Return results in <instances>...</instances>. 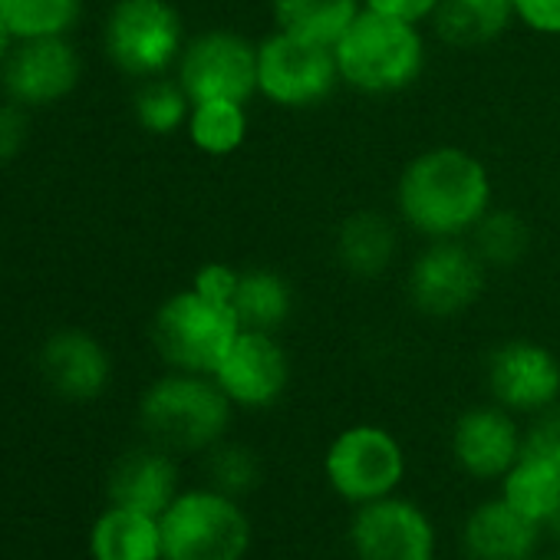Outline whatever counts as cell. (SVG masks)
Returning <instances> with one entry per match:
<instances>
[{
	"label": "cell",
	"instance_id": "6da1fadb",
	"mask_svg": "<svg viewBox=\"0 0 560 560\" xmlns=\"http://www.w3.org/2000/svg\"><path fill=\"white\" fill-rule=\"evenodd\" d=\"M399 218L422 237H465L491 211V175L458 145L419 152L396 185Z\"/></svg>",
	"mask_w": 560,
	"mask_h": 560
},
{
	"label": "cell",
	"instance_id": "7a4b0ae2",
	"mask_svg": "<svg viewBox=\"0 0 560 560\" xmlns=\"http://www.w3.org/2000/svg\"><path fill=\"white\" fill-rule=\"evenodd\" d=\"M340 80L370 96L409 90L425 70V37L419 24L360 11L347 34L334 44Z\"/></svg>",
	"mask_w": 560,
	"mask_h": 560
},
{
	"label": "cell",
	"instance_id": "3957f363",
	"mask_svg": "<svg viewBox=\"0 0 560 560\" xmlns=\"http://www.w3.org/2000/svg\"><path fill=\"white\" fill-rule=\"evenodd\" d=\"M139 419L159 448L205 452L221 442L231 422V399L221 393L214 376L172 373L145 389Z\"/></svg>",
	"mask_w": 560,
	"mask_h": 560
},
{
	"label": "cell",
	"instance_id": "277c9868",
	"mask_svg": "<svg viewBox=\"0 0 560 560\" xmlns=\"http://www.w3.org/2000/svg\"><path fill=\"white\" fill-rule=\"evenodd\" d=\"M159 524L165 560H244L250 547V524L237 498L214 488L182 491Z\"/></svg>",
	"mask_w": 560,
	"mask_h": 560
},
{
	"label": "cell",
	"instance_id": "5b68a950",
	"mask_svg": "<svg viewBox=\"0 0 560 560\" xmlns=\"http://www.w3.org/2000/svg\"><path fill=\"white\" fill-rule=\"evenodd\" d=\"M237 334L241 324L234 311L201 298L195 288L172 294L152 320V343L159 357L178 373L214 376Z\"/></svg>",
	"mask_w": 560,
	"mask_h": 560
},
{
	"label": "cell",
	"instance_id": "8992f818",
	"mask_svg": "<svg viewBox=\"0 0 560 560\" xmlns=\"http://www.w3.org/2000/svg\"><path fill=\"white\" fill-rule=\"evenodd\" d=\"M340 83L337 54L327 44L273 31L257 44V93L284 109H311Z\"/></svg>",
	"mask_w": 560,
	"mask_h": 560
},
{
	"label": "cell",
	"instance_id": "52a82bcc",
	"mask_svg": "<svg viewBox=\"0 0 560 560\" xmlns=\"http://www.w3.org/2000/svg\"><path fill=\"white\" fill-rule=\"evenodd\" d=\"M182 50V18L168 0H119L106 18V54L129 77L155 80Z\"/></svg>",
	"mask_w": 560,
	"mask_h": 560
},
{
	"label": "cell",
	"instance_id": "ba28073f",
	"mask_svg": "<svg viewBox=\"0 0 560 560\" xmlns=\"http://www.w3.org/2000/svg\"><path fill=\"white\" fill-rule=\"evenodd\" d=\"M324 471L330 488L353 504L389 498L406 478V452L399 439L383 425H350L343 429L327 455Z\"/></svg>",
	"mask_w": 560,
	"mask_h": 560
},
{
	"label": "cell",
	"instance_id": "9c48e42d",
	"mask_svg": "<svg viewBox=\"0 0 560 560\" xmlns=\"http://www.w3.org/2000/svg\"><path fill=\"white\" fill-rule=\"evenodd\" d=\"M485 260L458 237L429 241L406 277V294L416 314L448 320L465 314L485 291Z\"/></svg>",
	"mask_w": 560,
	"mask_h": 560
},
{
	"label": "cell",
	"instance_id": "30bf717a",
	"mask_svg": "<svg viewBox=\"0 0 560 560\" xmlns=\"http://www.w3.org/2000/svg\"><path fill=\"white\" fill-rule=\"evenodd\" d=\"M178 83L191 103H247L257 93V47L234 31L198 34L178 57Z\"/></svg>",
	"mask_w": 560,
	"mask_h": 560
},
{
	"label": "cell",
	"instance_id": "8fae6325",
	"mask_svg": "<svg viewBox=\"0 0 560 560\" xmlns=\"http://www.w3.org/2000/svg\"><path fill=\"white\" fill-rule=\"evenodd\" d=\"M350 544L357 560H425L435 550V527L419 504L389 494L360 504Z\"/></svg>",
	"mask_w": 560,
	"mask_h": 560
},
{
	"label": "cell",
	"instance_id": "7c38bea8",
	"mask_svg": "<svg viewBox=\"0 0 560 560\" xmlns=\"http://www.w3.org/2000/svg\"><path fill=\"white\" fill-rule=\"evenodd\" d=\"M488 393L508 412H544L560 399V360L534 340H508L488 357Z\"/></svg>",
	"mask_w": 560,
	"mask_h": 560
},
{
	"label": "cell",
	"instance_id": "4fadbf2b",
	"mask_svg": "<svg viewBox=\"0 0 560 560\" xmlns=\"http://www.w3.org/2000/svg\"><path fill=\"white\" fill-rule=\"evenodd\" d=\"M214 383L231 399V406L267 409L284 396L291 383V360L273 334L241 330L214 370Z\"/></svg>",
	"mask_w": 560,
	"mask_h": 560
},
{
	"label": "cell",
	"instance_id": "5bb4252c",
	"mask_svg": "<svg viewBox=\"0 0 560 560\" xmlns=\"http://www.w3.org/2000/svg\"><path fill=\"white\" fill-rule=\"evenodd\" d=\"M80 83V57L63 37L21 40L4 60V90L21 106H50Z\"/></svg>",
	"mask_w": 560,
	"mask_h": 560
},
{
	"label": "cell",
	"instance_id": "9a60e30c",
	"mask_svg": "<svg viewBox=\"0 0 560 560\" xmlns=\"http://www.w3.org/2000/svg\"><path fill=\"white\" fill-rule=\"evenodd\" d=\"M521 452H524V439L504 406H498V402L475 406L455 419L452 455L465 475H471L478 481L504 478Z\"/></svg>",
	"mask_w": 560,
	"mask_h": 560
},
{
	"label": "cell",
	"instance_id": "2e32d148",
	"mask_svg": "<svg viewBox=\"0 0 560 560\" xmlns=\"http://www.w3.org/2000/svg\"><path fill=\"white\" fill-rule=\"evenodd\" d=\"M40 370L50 389L70 402L100 399L109 386L113 363L106 347L83 330H60L40 350Z\"/></svg>",
	"mask_w": 560,
	"mask_h": 560
},
{
	"label": "cell",
	"instance_id": "e0dca14e",
	"mask_svg": "<svg viewBox=\"0 0 560 560\" xmlns=\"http://www.w3.org/2000/svg\"><path fill=\"white\" fill-rule=\"evenodd\" d=\"M178 498V468L165 448H136L109 475V504L162 517Z\"/></svg>",
	"mask_w": 560,
	"mask_h": 560
},
{
	"label": "cell",
	"instance_id": "ac0fdd59",
	"mask_svg": "<svg viewBox=\"0 0 560 560\" xmlns=\"http://www.w3.org/2000/svg\"><path fill=\"white\" fill-rule=\"evenodd\" d=\"M537 524L517 514L504 498L478 504L462 527L465 560H530Z\"/></svg>",
	"mask_w": 560,
	"mask_h": 560
},
{
	"label": "cell",
	"instance_id": "d6986e66",
	"mask_svg": "<svg viewBox=\"0 0 560 560\" xmlns=\"http://www.w3.org/2000/svg\"><path fill=\"white\" fill-rule=\"evenodd\" d=\"M334 250L347 273L383 277L399 257V231L389 214L363 208L340 221Z\"/></svg>",
	"mask_w": 560,
	"mask_h": 560
},
{
	"label": "cell",
	"instance_id": "ffe728a7",
	"mask_svg": "<svg viewBox=\"0 0 560 560\" xmlns=\"http://www.w3.org/2000/svg\"><path fill=\"white\" fill-rule=\"evenodd\" d=\"M501 498L537 527L550 524L560 514V465L540 452L524 448L501 478Z\"/></svg>",
	"mask_w": 560,
	"mask_h": 560
},
{
	"label": "cell",
	"instance_id": "44dd1931",
	"mask_svg": "<svg viewBox=\"0 0 560 560\" xmlns=\"http://www.w3.org/2000/svg\"><path fill=\"white\" fill-rule=\"evenodd\" d=\"M93 560H165L162 557V524L152 514L109 504L90 534Z\"/></svg>",
	"mask_w": 560,
	"mask_h": 560
},
{
	"label": "cell",
	"instance_id": "7402d4cb",
	"mask_svg": "<svg viewBox=\"0 0 560 560\" xmlns=\"http://www.w3.org/2000/svg\"><path fill=\"white\" fill-rule=\"evenodd\" d=\"M231 311L241 330L277 334L294 314V288L270 267H247L237 277Z\"/></svg>",
	"mask_w": 560,
	"mask_h": 560
},
{
	"label": "cell",
	"instance_id": "603a6c76",
	"mask_svg": "<svg viewBox=\"0 0 560 560\" xmlns=\"http://www.w3.org/2000/svg\"><path fill=\"white\" fill-rule=\"evenodd\" d=\"M514 21V0H439L435 34L452 47H485Z\"/></svg>",
	"mask_w": 560,
	"mask_h": 560
},
{
	"label": "cell",
	"instance_id": "cb8c5ba5",
	"mask_svg": "<svg viewBox=\"0 0 560 560\" xmlns=\"http://www.w3.org/2000/svg\"><path fill=\"white\" fill-rule=\"evenodd\" d=\"M363 11V0H270L277 31L334 47Z\"/></svg>",
	"mask_w": 560,
	"mask_h": 560
},
{
	"label": "cell",
	"instance_id": "d4e9b609",
	"mask_svg": "<svg viewBox=\"0 0 560 560\" xmlns=\"http://www.w3.org/2000/svg\"><path fill=\"white\" fill-rule=\"evenodd\" d=\"M188 139L205 155H231L247 139V113L244 103L234 100H205L191 106L188 116Z\"/></svg>",
	"mask_w": 560,
	"mask_h": 560
},
{
	"label": "cell",
	"instance_id": "484cf974",
	"mask_svg": "<svg viewBox=\"0 0 560 560\" xmlns=\"http://www.w3.org/2000/svg\"><path fill=\"white\" fill-rule=\"evenodd\" d=\"M471 247L485 267H514L530 250V228L511 208H491L471 228Z\"/></svg>",
	"mask_w": 560,
	"mask_h": 560
},
{
	"label": "cell",
	"instance_id": "4316f807",
	"mask_svg": "<svg viewBox=\"0 0 560 560\" xmlns=\"http://www.w3.org/2000/svg\"><path fill=\"white\" fill-rule=\"evenodd\" d=\"M80 14V0H0L11 37L37 40V37H63Z\"/></svg>",
	"mask_w": 560,
	"mask_h": 560
},
{
	"label": "cell",
	"instance_id": "83f0119b",
	"mask_svg": "<svg viewBox=\"0 0 560 560\" xmlns=\"http://www.w3.org/2000/svg\"><path fill=\"white\" fill-rule=\"evenodd\" d=\"M191 100L185 93L182 83L172 80H149L139 93H136V119L145 132L152 136H172L175 129L188 126L191 116Z\"/></svg>",
	"mask_w": 560,
	"mask_h": 560
},
{
	"label": "cell",
	"instance_id": "f1b7e54d",
	"mask_svg": "<svg viewBox=\"0 0 560 560\" xmlns=\"http://www.w3.org/2000/svg\"><path fill=\"white\" fill-rule=\"evenodd\" d=\"M208 481L214 491L241 498L260 481V462L247 445L218 442L208 448Z\"/></svg>",
	"mask_w": 560,
	"mask_h": 560
},
{
	"label": "cell",
	"instance_id": "f546056e",
	"mask_svg": "<svg viewBox=\"0 0 560 560\" xmlns=\"http://www.w3.org/2000/svg\"><path fill=\"white\" fill-rule=\"evenodd\" d=\"M237 277H241V270H237V267H231V264H205V267L195 273L191 288H195L201 298H208V301H218V304H228V307H231L234 291H237Z\"/></svg>",
	"mask_w": 560,
	"mask_h": 560
},
{
	"label": "cell",
	"instance_id": "4dcf8cb0",
	"mask_svg": "<svg viewBox=\"0 0 560 560\" xmlns=\"http://www.w3.org/2000/svg\"><path fill=\"white\" fill-rule=\"evenodd\" d=\"M524 448L540 452V455H547V458H553L560 465V399L550 409L537 412L530 432L524 435Z\"/></svg>",
	"mask_w": 560,
	"mask_h": 560
},
{
	"label": "cell",
	"instance_id": "1f68e13d",
	"mask_svg": "<svg viewBox=\"0 0 560 560\" xmlns=\"http://www.w3.org/2000/svg\"><path fill=\"white\" fill-rule=\"evenodd\" d=\"M514 21L544 37H560V0H514Z\"/></svg>",
	"mask_w": 560,
	"mask_h": 560
},
{
	"label": "cell",
	"instance_id": "d6a6232c",
	"mask_svg": "<svg viewBox=\"0 0 560 560\" xmlns=\"http://www.w3.org/2000/svg\"><path fill=\"white\" fill-rule=\"evenodd\" d=\"M27 142V116L21 103H0V165L14 162Z\"/></svg>",
	"mask_w": 560,
	"mask_h": 560
},
{
	"label": "cell",
	"instance_id": "836d02e7",
	"mask_svg": "<svg viewBox=\"0 0 560 560\" xmlns=\"http://www.w3.org/2000/svg\"><path fill=\"white\" fill-rule=\"evenodd\" d=\"M363 8L386 14V18L409 21V24H422V21H432L439 0H363Z\"/></svg>",
	"mask_w": 560,
	"mask_h": 560
},
{
	"label": "cell",
	"instance_id": "e575fe53",
	"mask_svg": "<svg viewBox=\"0 0 560 560\" xmlns=\"http://www.w3.org/2000/svg\"><path fill=\"white\" fill-rule=\"evenodd\" d=\"M8 54H11V31H8L4 18H0V67H4Z\"/></svg>",
	"mask_w": 560,
	"mask_h": 560
},
{
	"label": "cell",
	"instance_id": "d590c367",
	"mask_svg": "<svg viewBox=\"0 0 560 560\" xmlns=\"http://www.w3.org/2000/svg\"><path fill=\"white\" fill-rule=\"evenodd\" d=\"M550 524H553V527H557V537H560V514H557V517H553V521H550Z\"/></svg>",
	"mask_w": 560,
	"mask_h": 560
},
{
	"label": "cell",
	"instance_id": "8d00e7d4",
	"mask_svg": "<svg viewBox=\"0 0 560 560\" xmlns=\"http://www.w3.org/2000/svg\"><path fill=\"white\" fill-rule=\"evenodd\" d=\"M425 560H439V557H435V553H432V557H425Z\"/></svg>",
	"mask_w": 560,
	"mask_h": 560
}]
</instances>
